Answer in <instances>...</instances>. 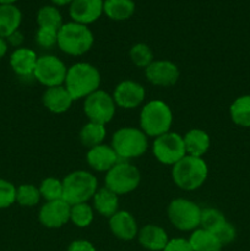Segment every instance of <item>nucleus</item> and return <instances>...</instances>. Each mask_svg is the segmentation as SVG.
<instances>
[{"mask_svg": "<svg viewBox=\"0 0 250 251\" xmlns=\"http://www.w3.org/2000/svg\"><path fill=\"white\" fill-rule=\"evenodd\" d=\"M105 136H107V129L105 125L98 124V123L88 122L81 127L80 134V142L83 147L87 150L92 147L98 146V145L104 144Z\"/></svg>", "mask_w": 250, "mask_h": 251, "instance_id": "nucleus-26", "label": "nucleus"}, {"mask_svg": "<svg viewBox=\"0 0 250 251\" xmlns=\"http://www.w3.org/2000/svg\"><path fill=\"white\" fill-rule=\"evenodd\" d=\"M21 22V10L16 5H0V37L6 39L19 31Z\"/></svg>", "mask_w": 250, "mask_h": 251, "instance_id": "nucleus-23", "label": "nucleus"}, {"mask_svg": "<svg viewBox=\"0 0 250 251\" xmlns=\"http://www.w3.org/2000/svg\"><path fill=\"white\" fill-rule=\"evenodd\" d=\"M95 43V37L88 26L77 22H66L58 31V48L70 56L88 53Z\"/></svg>", "mask_w": 250, "mask_h": 251, "instance_id": "nucleus-4", "label": "nucleus"}, {"mask_svg": "<svg viewBox=\"0 0 250 251\" xmlns=\"http://www.w3.org/2000/svg\"><path fill=\"white\" fill-rule=\"evenodd\" d=\"M70 207L66 201H47L41 206L38 221L43 227L49 229H58L70 222Z\"/></svg>", "mask_w": 250, "mask_h": 251, "instance_id": "nucleus-14", "label": "nucleus"}, {"mask_svg": "<svg viewBox=\"0 0 250 251\" xmlns=\"http://www.w3.org/2000/svg\"><path fill=\"white\" fill-rule=\"evenodd\" d=\"M137 239L142 248L150 251H163L169 242L168 234L164 228H162L161 226L152 225V223L140 228L137 233Z\"/></svg>", "mask_w": 250, "mask_h": 251, "instance_id": "nucleus-20", "label": "nucleus"}, {"mask_svg": "<svg viewBox=\"0 0 250 251\" xmlns=\"http://www.w3.org/2000/svg\"><path fill=\"white\" fill-rule=\"evenodd\" d=\"M95 220V210L87 202L70 207V222L78 228H87Z\"/></svg>", "mask_w": 250, "mask_h": 251, "instance_id": "nucleus-29", "label": "nucleus"}, {"mask_svg": "<svg viewBox=\"0 0 250 251\" xmlns=\"http://www.w3.org/2000/svg\"><path fill=\"white\" fill-rule=\"evenodd\" d=\"M36 43L42 49H53L58 47V31L47 27H38L36 32Z\"/></svg>", "mask_w": 250, "mask_h": 251, "instance_id": "nucleus-34", "label": "nucleus"}, {"mask_svg": "<svg viewBox=\"0 0 250 251\" xmlns=\"http://www.w3.org/2000/svg\"><path fill=\"white\" fill-rule=\"evenodd\" d=\"M37 59L38 56L36 51L32 50L31 48L20 47L15 49L10 55V66L20 77H33Z\"/></svg>", "mask_w": 250, "mask_h": 251, "instance_id": "nucleus-19", "label": "nucleus"}, {"mask_svg": "<svg viewBox=\"0 0 250 251\" xmlns=\"http://www.w3.org/2000/svg\"><path fill=\"white\" fill-rule=\"evenodd\" d=\"M108 220H109L110 232L118 239L130 242L137 237V233H139L137 221L129 211L119 210Z\"/></svg>", "mask_w": 250, "mask_h": 251, "instance_id": "nucleus-16", "label": "nucleus"}, {"mask_svg": "<svg viewBox=\"0 0 250 251\" xmlns=\"http://www.w3.org/2000/svg\"><path fill=\"white\" fill-rule=\"evenodd\" d=\"M41 199L38 186L33 184H22L16 188V203L21 207H34L38 205Z\"/></svg>", "mask_w": 250, "mask_h": 251, "instance_id": "nucleus-31", "label": "nucleus"}, {"mask_svg": "<svg viewBox=\"0 0 250 251\" xmlns=\"http://www.w3.org/2000/svg\"><path fill=\"white\" fill-rule=\"evenodd\" d=\"M129 58L135 66L145 70L154 60V54L146 43H136L130 48Z\"/></svg>", "mask_w": 250, "mask_h": 251, "instance_id": "nucleus-32", "label": "nucleus"}, {"mask_svg": "<svg viewBox=\"0 0 250 251\" xmlns=\"http://www.w3.org/2000/svg\"><path fill=\"white\" fill-rule=\"evenodd\" d=\"M92 207L102 217L110 218L119 211V196L105 186L98 188L92 198Z\"/></svg>", "mask_w": 250, "mask_h": 251, "instance_id": "nucleus-22", "label": "nucleus"}, {"mask_svg": "<svg viewBox=\"0 0 250 251\" xmlns=\"http://www.w3.org/2000/svg\"><path fill=\"white\" fill-rule=\"evenodd\" d=\"M37 24L38 27H47L59 31L60 27L64 25L63 16L59 9L54 5H44L37 12Z\"/></svg>", "mask_w": 250, "mask_h": 251, "instance_id": "nucleus-28", "label": "nucleus"}, {"mask_svg": "<svg viewBox=\"0 0 250 251\" xmlns=\"http://www.w3.org/2000/svg\"><path fill=\"white\" fill-rule=\"evenodd\" d=\"M117 112L113 96L103 90H97L83 100V113L88 122L107 125Z\"/></svg>", "mask_w": 250, "mask_h": 251, "instance_id": "nucleus-10", "label": "nucleus"}, {"mask_svg": "<svg viewBox=\"0 0 250 251\" xmlns=\"http://www.w3.org/2000/svg\"><path fill=\"white\" fill-rule=\"evenodd\" d=\"M213 234L217 237V239L220 240L221 244L225 247V245H228L230 244V243L234 242L235 238H237V229H235V227L232 223L225 221Z\"/></svg>", "mask_w": 250, "mask_h": 251, "instance_id": "nucleus-36", "label": "nucleus"}, {"mask_svg": "<svg viewBox=\"0 0 250 251\" xmlns=\"http://www.w3.org/2000/svg\"><path fill=\"white\" fill-rule=\"evenodd\" d=\"M186 156L203 158L211 146V137L205 130L190 129L183 136Z\"/></svg>", "mask_w": 250, "mask_h": 251, "instance_id": "nucleus-21", "label": "nucleus"}, {"mask_svg": "<svg viewBox=\"0 0 250 251\" xmlns=\"http://www.w3.org/2000/svg\"><path fill=\"white\" fill-rule=\"evenodd\" d=\"M140 129L147 137H156L171 131L173 125V112L166 102L150 100L142 105L139 118Z\"/></svg>", "mask_w": 250, "mask_h": 251, "instance_id": "nucleus-2", "label": "nucleus"}, {"mask_svg": "<svg viewBox=\"0 0 250 251\" xmlns=\"http://www.w3.org/2000/svg\"><path fill=\"white\" fill-rule=\"evenodd\" d=\"M66 73L68 68L60 58L51 54H44L37 59L33 78L46 88L55 87L64 85Z\"/></svg>", "mask_w": 250, "mask_h": 251, "instance_id": "nucleus-11", "label": "nucleus"}, {"mask_svg": "<svg viewBox=\"0 0 250 251\" xmlns=\"http://www.w3.org/2000/svg\"><path fill=\"white\" fill-rule=\"evenodd\" d=\"M63 200L70 206L88 202L98 190V180L91 172L74 171L63 179Z\"/></svg>", "mask_w": 250, "mask_h": 251, "instance_id": "nucleus-6", "label": "nucleus"}, {"mask_svg": "<svg viewBox=\"0 0 250 251\" xmlns=\"http://www.w3.org/2000/svg\"><path fill=\"white\" fill-rule=\"evenodd\" d=\"M134 0H104L103 14L113 21H125L135 14Z\"/></svg>", "mask_w": 250, "mask_h": 251, "instance_id": "nucleus-24", "label": "nucleus"}, {"mask_svg": "<svg viewBox=\"0 0 250 251\" xmlns=\"http://www.w3.org/2000/svg\"><path fill=\"white\" fill-rule=\"evenodd\" d=\"M110 146L120 161L140 158L149 149V137L140 127L124 126L112 135Z\"/></svg>", "mask_w": 250, "mask_h": 251, "instance_id": "nucleus-5", "label": "nucleus"}, {"mask_svg": "<svg viewBox=\"0 0 250 251\" xmlns=\"http://www.w3.org/2000/svg\"><path fill=\"white\" fill-rule=\"evenodd\" d=\"M39 193L44 201H55L63 199L64 189L63 180L55 178V176H48L43 179L38 186Z\"/></svg>", "mask_w": 250, "mask_h": 251, "instance_id": "nucleus-30", "label": "nucleus"}, {"mask_svg": "<svg viewBox=\"0 0 250 251\" xmlns=\"http://www.w3.org/2000/svg\"><path fill=\"white\" fill-rule=\"evenodd\" d=\"M188 240L193 251H221L223 248L212 232L200 227L191 232Z\"/></svg>", "mask_w": 250, "mask_h": 251, "instance_id": "nucleus-25", "label": "nucleus"}, {"mask_svg": "<svg viewBox=\"0 0 250 251\" xmlns=\"http://www.w3.org/2000/svg\"><path fill=\"white\" fill-rule=\"evenodd\" d=\"M66 251H97L95 245L86 239H76L69 244Z\"/></svg>", "mask_w": 250, "mask_h": 251, "instance_id": "nucleus-38", "label": "nucleus"}, {"mask_svg": "<svg viewBox=\"0 0 250 251\" xmlns=\"http://www.w3.org/2000/svg\"><path fill=\"white\" fill-rule=\"evenodd\" d=\"M141 181V173L129 161H119L105 173L104 186L117 194L126 195L136 190Z\"/></svg>", "mask_w": 250, "mask_h": 251, "instance_id": "nucleus-8", "label": "nucleus"}, {"mask_svg": "<svg viewBox=\"0 0 250 251\" xmlns=\"http://www.w3.org/2000/svg\"><path fill=\"white\" fill-rule=\"evenodd\" d=\"M16 203V186L9 180L0 179V210L11 207Z\"/></svg>", "mask_w": 250, "mask_h": 251, "instance_id": "nucleus-35", "label": "nucleus"}, {"mask_svg": "<svg viewBox=\"0 0 250 251\" xmlns=\"http://www.w3.org/2000/svg\"><path fill=\"white\" fill-rule=\"evenodd\" d=\"M74 102L75 100L64 85L46 88L42 95V103H43L44 108L54 114L66 113L70 109Z\"/></svg>", "mask_w": 250, "mask_h": 251, "instance_id": "nucleus-18", "label": "nucleus"}, {"mask_svg": "<svg viewBox=\"0 0 250 251\" xmlns=\"http://www.w3.org/2000/svg\"><path fill=\"white\" fill-rule=\"evenodd\" d=\"M202 208L194 201L176 198L169 202L167 216L174 228L180 232H193L200 227Z\"/></svg>", "mask_w": 250, "mask_h": 251, "instance_id": "nucleus-7", "label": "nucleus"}, {"mask_svg": "<svg viewBox=\"0 0 250 251\" xmlns=\"http://www.w3.org/2000/svg\"><path fill=\"white\" fill-rule=\"evenodd\" d=\"M208 167L203 158L185 156L172 167V179L179 189L194 191L206 183Z\"/></svg>", "mask_w": 250, "mask_h": 251, "instance_id": "nucleus-3", "label": "nucleus"}, {"mask_svg": "<svg viewBox=\"0 0 250 251\" xmlns=\"http://www.w3.org/2000/svg\"><path fill=\"white\" fill-rule=\"evenodd\" d=\"M163 251H193V249H191L188 239L174 238V239H169L168 244L166 245Z\"/></svg>", "mask_w": 250, "mask_h": 251, "instance_id": "nucleus-37", "label": "nucleus"}, {"mask_svg": "<svg viewBox=\"0 0 250 251\" xmlns=\"http://www.w3.org/2000/svg\"><path fill=\"white\" fill-rule=\"evenodd\" d=\"M19 0H0V5H15Z\"/></svg>", "mask_w": 250, "mask_h": 251, "instance_id": "nucleus-42", "label": "nucleus"}, {"mask_svg": "<svg viewBox=\"0 0 250 251\" xmlns=\"http://www.w3.org/2000/svg\"><path fill=\"white\" fill-rule=\"evenodd\" d=\"M112 96L118 108L131 110L144 104L146 90L136 81L124 80L115 86Z\"/></svg>", "mask_w": 250, "mask_h": 251, "instance_id": "nucleus-12", "label": "nucleus"}, {"mask_svg": "<svg viewBox=\"0 0 250 251\" xmlns=\"http://www.w3.org/2000/svg\"><path fill=\"white\" fill-rule=\"evenodd\" d=\"M53 2L54 6H66V5H70L73 2V0H50Z\"/></svg>", "mask_w": 250, "mask_h": 251, "instance_id": "nucleus-41", "label": "nucleus"}, {"mask_svg": "<svg viewBox=\"0 0 250 251\" xmlns=\"http://www.w3.org/2000/svg\"><path fill=\"white\" fill-rule=\"evenodd\" d=\"M229 117L237 126L250 127V95L235 98L229 107Z\"/></svg>", "mask_w": 250, "mask_h": 251, "instance_id": "nucleus-27", "label": "nucleus"}, {"mask_svg": "<svg viewBox=\"0 0 250 251\" xmlns=\"http://www.w3.org/2000/svg\"><path fill=\"white\" fill-rule=\"evenodd\" d=\"M119 161V157L115 153L113 147L107 144L92 147V149L87 150V153H86V162L90 168L96 172H100V173H107Z\"/></svg>", "mask_w": 250, "mask_h": 251, "instance_id": "nucleus-17", "label": "nucleus"}, {"mask_svg": "<svg viewBox=\"0 0 250 251\" xmlns=\"http://www.w3.org/2000/svg\"><path fill=\"white\" fill-rule=\"evenodd\" d=\"M103 4L104 0H73L69 5V14L74 22L88 26L102 16Z\"/></svg>", "mask_w": 250, "mask_h": 251, "instance_id": "nucleus-15", "label": "nucleus"}, {"mask_svg": "<svg viewBox=\"0 0 250 251\" xmlns=\"http://www.w3.org/2000/svg\"><path fill=\"white\" fill-rule=\"evenodd\" d=\"M102 77L95 65L85 61H78L68 68L65 86L74 100H85L91 93L100 90Z\"/></svg>", "mask_w": 250, "mask_h": 251, "instance_id": "nucleus-1", "label": "nucleus"}, {"mask_svg": "<svg viewBox=\"0 0 250 251\" xmlns=\"http://www.w3.org/2000/svg\"><path fill=\"white\" fill-rule=\"evenodd\" d=\"M146 80L156 87H172L180 77V71L176 64L171 60H156L154 59L145 69Z\"/></svg>", "mask_w": 250, "mask_h": 251, "instance_id": "nucleus-13", "label": "nucleus"}, {"mask_svg": "<svg viewBox=\"0 0 250 251\" xmlns=\"http://www.w3.org/2000/svg\"><path fill=\"white\" fill-rule=\"evenodd\" d=\"M7 49H9V44H7V41L2 37H0V59L4 58L7 53Z\"/></svg>", "mask_w": 250, "mask_h": 251, "instance_id": "nucleus-40", "label": "nucleus"}, {"mask_svg": "<svg viewBox=\"0 0 250 251\" xmlns=\"http://www.w3.org/2000/svg\"><path fill=\"white\" fill-rule=\"evenodd\" d=\"M225 221H227V218H225V215H223L220 210H217V208H202V211H201L200 228H203V229L215 233Z\"/></svg>", "mask_w": 250, "mask_h": 251, "instance_id": "nucleus-33", "label": "nucleus"}, {"mask_svg": "<svg viewBox=\"0 0 250 251\" xmlns=\"http://www.w3.org/2000/svg\"><path fill=\"white\" fill-rule=\"evenodd\" d=\"M6 41H7V44H9V46L15 47V48H20L22 44V42H24V34H22L20 31H16V32H14L11 36L7 37Z\"/></svg>", "mask_w": 250, "mask_h": 251, "instance_id": "nucleus-39", "label": "nucleus"}, {"mask_svg": "<svg viewBox=\"0 0 250 251\" xmlns=\"http://www.w3.org/2000/svg\"><path fill=\"white\" fill-rule=\"evenodd\" d=\"M152 153L159 163L173 167L186 156L183 136L178 132L169 131L156 137L152 144Z\"/></svg>", "mask_w": 250, "mask_h": 251, "instance_id": "nucleus-9", "label": "nucleus"}]
</instances>
